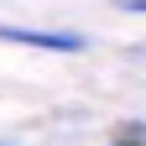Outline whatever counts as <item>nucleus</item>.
<instances>
[{
	"mask_svg": "<svg viewBox=\"0 0 146 146\" xmlns=\"http://www.w3.org/2000/svg\"><path fill=\"white\" fill-rule=\"evenodd\" d=\"M110 146H146V141H131V136H115V141H110Z\"/></svg>",
	"mask_w": 146,
	"mask_h": 146,
	"instance_id": "2",
	"label": "nucleus"
},
{
	"mask_svg": "<svg viewBox=\"0 0 146 146\" xmlns=\"http://www.w3.org/2000/svg\"><path fill=\"white\" fill-rule=\"evenodd\" d=\"M0 146H11V141H0Z\"/></svg>",
	"mask_w": 146,
	"mask_h": 146,
	"instance_id": "3",
	"label": "nucleus"
},
{
	"mask_svg": "<svg viewBox=\"0 0 146 146\" xmlns=\"http://www.w3.org/2000/svg\"><path fill=\"white\" fill-rule=\"evenodd\" d=\"M0 42H11V47H42V52H84L89 36L84 31H47V26H11V21H0Z\"/></svg>",
	"mask_w": 146,
	"mask_h": 146,
	"instance_id": "1",
	"label": "nucleus"
}]
</instances>
